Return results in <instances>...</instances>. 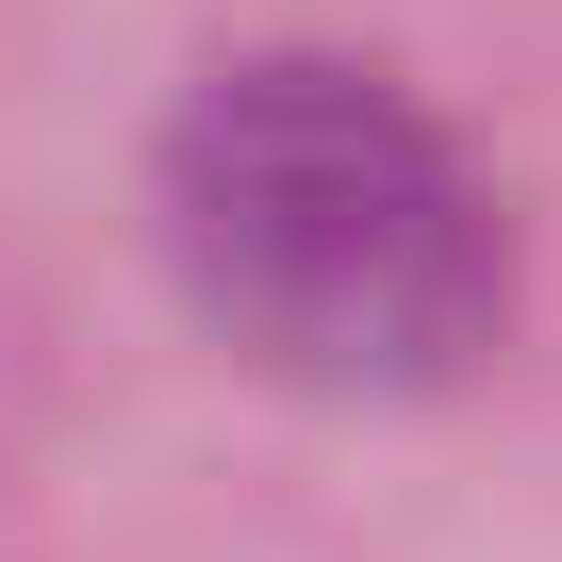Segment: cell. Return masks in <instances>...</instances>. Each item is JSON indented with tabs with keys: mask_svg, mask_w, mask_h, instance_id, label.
Listing matches in <instances>:
<instances>
[{
	"mask_svg": "<svg viewBox=\"0 0 562 562\" xmlns=\"http://www.w3.org/2000/svg\"><path fill=\"white\" fill-rule=\"evenodd\" d=\"M166 265L232 364L299 397H447L513 331V215L480 149L364 50H232L149 149Z\"/></svg>",
	"mask_w": 562,
	"mask_h": 562,
	"instance_id": "cell-1",
	"label": "cell"
}]
</instances>
